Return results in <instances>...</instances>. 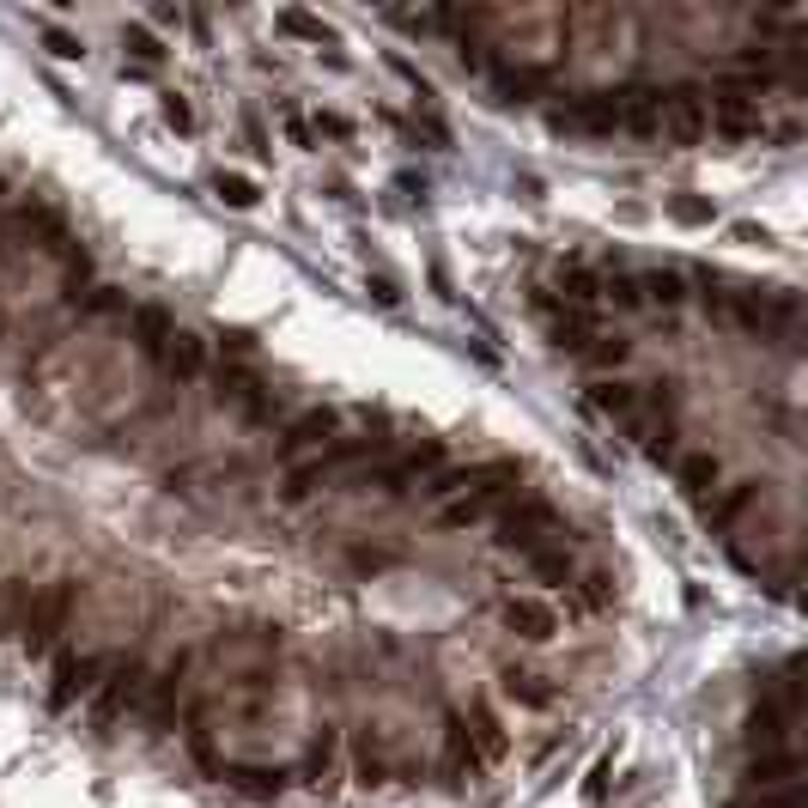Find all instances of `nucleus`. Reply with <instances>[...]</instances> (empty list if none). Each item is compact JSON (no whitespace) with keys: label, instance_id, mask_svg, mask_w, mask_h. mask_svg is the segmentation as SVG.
Masks as SVG:
<instances>
[{"label":"nucleus","instance_id":"nucleus-1","mask_svg":"<svg viewBox=\"0 0 808 808\" xmlns=\"http://www.w3.org/2000/svg\"><path fill=\"white\" fill-rule=\"evenodd\" d=\"M541 347L741 578L797 596L802 292L669 250H566L529 280Z\"/></svg>","mask_w":808,"mask_h":808},{"label":"nucleus","instance_id":"nucleus-2","mask_svg":"<svg viewBox=\"0 0 808 808\" xmlns=\"http://www.w3.org/2000/svg\"><path fill=\"white\" fill-rule=\"evenodd\" d=\"M450 80L566 140L748 147L802 122V7H523L396 19Z\"/></svg>","mask_w":808,"mask_h":808},{"label":"nucleus","instance_id":"nucleus-3","mask_svg":"<svg viewBox=\"0 0 808 808\" xmlns=\"http://www.w3.org/2000/svg\"><path fill=\"white\" fill-rule=\"evenodd\" d=\"M802 687L797 650L741 675L718 736V808H802Z\"/></svg>","mask_w":808,"mask_h":808}]
</instances>
